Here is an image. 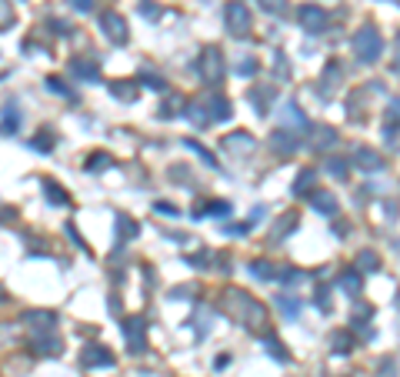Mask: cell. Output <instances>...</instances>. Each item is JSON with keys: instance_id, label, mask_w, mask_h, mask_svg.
<instances>
[{"instance_id": "cell-1", "label": "cell", "mask_w": 400, "mask_h": 377, "mask_svg": "<svg viewBox=\"0 0 400 377\" xmlns=\"http://www.w3.org/2000/svg\"><path fill=\"white\" fill-rule=\"evenodd\" d=\"M353 53H357L360 64H377L380 53H384V37H380V30L371 24L360 27V30L353 34Z\"/></svg>"}, {"instance_id": "cell-2", "label": "cell", "mask_w": 400, "mask_h": 377, "mask_svg": "<svg viewBox=\"0 0 400 377\" xmlns=\"http://www.w3.org/2000/svg\"><path fill=\"white\" fill-rule=\"evenodd\" d=\"M197 71L207 84H221L224 80V53L217 51V47H207V51L200 53Z\"/></svg>"}, {"instance_id": "cell-3", "label": "cell", "mask_w": 400, "mask_h": 377, "mask_svg": "<svg viewBox=\"0 0 400 377\" xmlns=\"http://www.w3.org/2000/svg\"><path fill=\"white\" fill-rule=\"evenodd\" d=\"M224 24H227V30H230L234 37H244V34H247L250 30V10H247V3H244V0H230V3H227Z\"/></svg>"}, {"instance_id": "cell-4", "label": "cell", "mask_w": 400, "mask_h": 377, "mask_svg": "<svg viewBox=\"0 0 400 377\" xmlns=\"http://www.w3.org/2000/svg\"><path fill=\"white\" fill-rule=\"evenodd\" d=\"M300 24L307 34H324L327 24H330V17H327L324 7H317V3H303L300 7Z\"/></svg>"}, {"instance_id": "cell-5", "label": "cell", "mask_w": 400, "mask_h": 377, "mask_svg": "<svg viewBox=\"0 0 400 377\" xmlns=\"http://www.w3.org/2000/svg\"><path fill=\"white\" fill-rule=\"evenodd\" d=\"M121 330H124L130 351H144V344H147V321L144 317H127L121 324Z\"/></svg>"}, {"instance_id": "cell-6", "label": "cell", "mask_w": 400, "mask_h": 377, "mask_svg": "<svg viewBox=\"0 0 400 377\" xmlns=\"http://www.w3.org/2000/svg\"><path fill=\"white\" fill-rule=\"evenodd\" d=\"M100 27H103V34H107L114 44H127V21L117 14V10L100 14Z\"/></svg>"}, {"instance_id": "cell-7", "label": "cell", "mask_w": 400, "mask_h": 377, "mask_svg": "<svg viewBox=\"0 0 400 377\" xmlns=\"http://www.w3.org/2000/svg\"><path fill=\"white\" fill-rule=\"evenodd\" d=\"M310 207H314L317 214H324V217H334V214H337V197H334V191H310Z\"/></svg>"}, {"instance_id": "cell-8", "label": "cell", "mask_w": 400, "mask_h": 377, "mask_svg": "<svg viewBox=\"0 0 400 377\" xmlns=\"http://www.w3.org/2000/svg\"><path fill=\"white\" fill-rule=\"evenodd\" d=\"M353 164H357L360 171H371V174H374V171H380V167H384V157H380L377 151H371V147H357V154H353Z\"/></svg>"}, {"instance_id": "cell-9", "label": "cell", "mask_w": 400, "mask_h": 377, "mask_svg": "<svg viewBox=\"0 0 400 377\" xmlns=\"http://www.w3.org/2000/svg\"><path fill=\"white\" fill-rule=\"evenodd\" d=\"M84 364H87V367H110V364H114V354L90 344V348L84 351Z\"/></svg>"}, {"instance_id": "cell-10", "label": "cell", "mask_w": 400, "mask_h": 377, "mask_svg": "<svg viewBox=\"0 0 400 377\" xmlns=\"http://www.w3.org/2000/svg\"><path fill=\"white\" fill-rule=\"evenodd\" d=\"M224 144H227V151H253V137H250L247 130H237V134H230Z\"/></svg>"}, {"instance_id": "cell-11", "label": "cell", "mask_w": 400, "mask_h": 377, "mask_svg": "<svg viewBox=\"0 0 400 377\" xmlns=\"http://www.w3.org/2000/svg\"><path fill=\"white\" fill-rule=\"evenodd\" d=\"M350 348H353V334H350V330H334V334H330V351L347 354Z\"/></svg>"}, {"instance_id": "cell-12", "label": "cell", "mask_w": 400, "mask_h": 377, "mask_svg": "<svg viewBox=\"0 0 400 377\" xmlns=\"http://www.w3.org/2000/svg\"><path fill=\"white\" fill-rule=\"evenodd\" d=\"M334 141H337V134H334L330 127H317L314 137H310V147H314V151H324V147H330Z\"/></svg>"}, {"instance_id": "cell-13", "label": "cell", "mask_w": 400, "mask_h": 377, "mask_svg": "<svg viewBox=\"0 0 400 377\" xmlns=\"http://www.w3.org/2000/svg\"><path fill=\"white\" fill-rule=\"evenodd\" d=\"M117 234H121V244H127V241H134V237L140 234V227L134 224L127 214H121V217H117Z\"/></svg>"}, {"instance_id": "cell-14", "label": "cell", "mask_w": 400, "mask_h": 377, "mask_svg": "<svg viewBox=\"0 0 400 377\" xmlns=\"http://www.w3.org/2000/svg\"><path fill=\"white\" fill-rule=\"evenodd\" d=\"M271 144H274V151H284V154H290L294 147H297V141H294L290 130H277L274 137H271Z\"/></svg>"}, {"instance_id": "cell-15", "label": "cell", "mask_w": 400, "mask_h": 377, "mask_svg": "<svg viewBox=\"0 0 400 377\" xmlns=\"http://www.w3.org/2000/svg\"><path fill=\"white\" fill-rule=\"evenodd\" d=\"M250 274L260 277V280H274V277H280V271H274V264H267V260H253L250 264Z\"/></svg>"}, {"instance_id": "cell-16", "label": "cell", "mask_w": 400, "mask_h": 377, "mask_svg": "<svg viewBox=\"0 0 400 377\" xmlns=\"http://www.w3.org/2000/svg\"><path fill=\"white\" fill-rule=\"evenodd\" d=\"M17 124H21V114H17V107H14V104H7V107H3V124H0V134L17 130Z\"/></svg>"}, {"instance_id": "cell-17", "label": "cell", "mask_w": 400, "mask_h": 377, "mask_svg": "<svg viewBox=\"0 0 400 377\" xmlns=\"http://www.w3.org/2000/svg\"><path fill=\"white\" fill-rule=\"evenodd\" d=\"M210 107H214V110H210V117H214V121H224V117H230V101H227V97H221V94H217V97H210Z\"/></svg>"}, {"instance_id": "cell-18", "label": "cell", "mask_w": 400, "mask_h": 377, "mask_svg": "<svg viewBox=\"0 0 400 377\" xmlns=\"http://www.w3.org/2000/svg\"><path fill=\"white\" fill-rule=\"evenodd\" d=\"M357 271H380V257L374 251H360L357 254Z\"/></svg>"}, {"instance_id": "cell-19", "label": "cell", "mask_w": 400, "mask_h": 377, "mask_svg": "<svg viewBox=\"0 0 400 377\" xmlns=\"http://www.w3.org/2000/svg\"><path fill=\"white\" fill-rule=\"evenodd\" d=\"M340 287H344L347 294H360V287H364V280H360V271H347V274L340 277Z\"/></svg>"}, {"instance_id": "cell-20", "label": "cell", "mask_w": 400, "mask_h": 377, "mask_svg": "<svg viewBox=\"0 0 400 377\" xmlns=\"http://www.w3.org/2000/svg\"><path fill=\"white\" fill-rule=\"evenodd\" d=\"M230 210H234V207H230L227 201H210V204H203V214H207V217H230Z\"/></svg>"}, {"instance_id": "cell-21", "label": "cell", "mask_w": 400, "mask_h": 377, "mask_svg": "<svg viewBox=\"0 0 400 377\" xmlns=\"http://www.w3.org/2000/svg\"><path fill=\"white\" fill-rule=\"evenodd\" d=\"M44 194H47L50 204H67V201H71V197H67V194H64V191H60L53 180H44Z\"/></svg>"}, {"instance_id": "cell-22", "label": "cell", "mask_w": 400, "mask_h": 377, "mask_svg": "<svg viewBox=\"0 0 400 377\" xmlns=\"http://www.w3.org/2000/svg\"><path fill=\"white\" fill-rule=\"evenodd\" d=\"M310 184H314V171H300L297 180H294V194H297V197H303V194L310 191Z\"/></svg>"}, {"instance_id": "cell-23", "label": "cell", "mask_w": 400, "mask_h": 377, "mask_svg": "<svg viewBox=\"0 0 400 377\" xmlns=\"http://www.w3.org/2000/svg\"><path fill=\"white\" fill-rule=\"evenodd\" d=\"M110 94L121 97V101H134V97H137V87H134V84H114Z\"/></svg>"}, {"instance_id": "cell-24", "label": "cell", "mask_w": 400, "mask_h": 377, "mask_svg": "<svg viewBox=\"0 0 400 377\" xmlns=\"http://www.w3.org/2000/svg\"><path fill=\"white\" fill-rule=\"evenodd\" d=\"M110 167V154H90L87 157V171H107Z\"/></svg>"}, {"instance_id": "cell-25", "label": "cell", "mask_w": 400, "mask_h": 377, "mask_svg": "<svg viewBox=\"0 0 400 377\" xmlns=\"http://www.w3.org/2000/svg\"><path fill=\"white\" fill-rule=\"evenodd\" d=\"M327 171H330V174L337 177V180H344V177H347V164H344V160H340V157H330V160H327Z\"/></svg>"}, {"instance_id": "cell-26", "label": "cell", "mask_w": 400, "mask_h": 377, "mask_svg": "<svg viewBox=\"0 0 400 377\" xmlns=\"http://www.w3.org/2000/svg\"><path fill=\"white\" fill-rule=\"evenodd\" d=\"M187 147H190V151H194V154H200V160H203L207 167H217V160H214V154L207 151V147H200L197 141H187Z\"/></svg>"}, {"instance_id": "cell-27", "label": "cell", "mask_w": 400, "mask_h": 377, "mask_svg": "<svg viewBox=\"0 0 400 377\" xmlns=\"http://www.w3.org/2000/svg\"><path fill=\"white\" fill-rule=\"evenodd\" d=\"M71 71L80 77H87V80H97V67H90V64H84V60H74L71 64Z\"/></svg>"}, {"instance_id": "cell-28", "label": "cell", "mask_w": 400, "mask_h": 377, "mask_svg": "<svg viewBox=\"0 0 400 377\" xmlns=\"http://www.w3.org/2000/svg\"><path fill=\"white\" fill-rule=\"evenodd\" d=\"M153 210H157V214H164V217H177V214H180L174 204H167V201H157L153 204Z\"/></svg>"}, {"instance_id": "cell-29", "label": "cell", "mask_w": 400, "mask_h": 377, "mask_svg": "<svg viewBox=\"0 0 400 377\" xmlns=\"http://www.w3.org/2000/svg\"><path fill=\"white\" fill-rule=\"evenodd\" d=\"M337 77H340V67H337V64H330V67L324 71V87H330V84L337 87Z\"/></svg>"}, {"instance_id": "cell-30", "label": "cell", "mask_w": 400, "mask_h": 377, "mask_svg": "<svg viewBox=\"0 0 400 377\" xmlns=\"http://www.w3.org/2000/svg\"><path fill=\"white\" fill-rule=\"evenodd\" d=\"M387 121H390V124H400V97L390 101V107H387Z\"/></svg>"}, {"instance_id": "cell-31", "label": "cell", "mask_w": 400, "mask_h": 377, "mask_svg": "<svg viewBox=\"0 0 400 377\" xmlns=\"http://www.w3.org/2000/svg\"><path fill=\"white\" fill-rule=\"evenodd\" d=\"M260 7H264V10H271V14H280V10L287 7V0H260Z\"/></svg>"}, {"instance_id": "cell-32", "label": "cell", "mask_w": 400, "mask_h": 377, "mask_svg": "<svg viewBox=\"0 0 400 377\" xmlns=\"http://www.w3.org/2000/svg\"><path fill=\"white\" fill-rule=\"evenodd\" d=\"M297 224V214H287V221H284V224H277V237H284V234H287V230H290V227Z\"/></svg>"}, {"instance_id": "cell-33", "label": "cell", "mask_w": 400, "mask_h": 377, "mask_svg": "<svg viewBox=\"0 0 400 377\" xmlns=\"http://www.w3.org/2000/svg\"><path fill=\"white\" fill-rule=\"evenodd\" d=\"M267 348H271V357H280V361H290V354L284 351V344H277V341H271Z\"/></svg>"}, {"instance_id": "cell-34", "label": "cell", "mask_w": 400, "mask_h": 377, "mask_svg": "<svg viewBox=\"0 0 400 377\" xmlns=\"http://www.w3.org/2000/svg\"><path fill=\"white\" fill-rule=\"evenodd\" d=\"M34 147L37 151H50L53 147V137H34Z\"/></svg>"}, {"instance_id": "cell-35", "label": "cell", "mask_w": 400, "mask_h": 377, "mask_svg": "<svg viewBox=\"0 0 400 377\" xmlns=\"http://www.w3.org/2000/svg\"><path fill=\"white\" fill-rule=\"evenodd\" d=\"M280 307H284V311H287L290 317L297 314V301H290V297H280Z\"/></svg>"}, {"instance_id": "cell-36", "label": "cell", "mask_w": 400, "mask_h": 377, "mask_svg": "<svg viewBox=\"0 0 400 377\" xmlns=\"http://www.w3.org/2000/svg\"><path fill=\"white\" fill-rule=\"evenodd\" d=\"M140 84H147L150 90H164V84H160V80H157V77H144V80H140Z\"/></svg>"}, {"instance_id": "cell-37", "label": "cell", "mask_w": 400, "mask_h": 377, "mask_svg": "<svg viewBox=\"0 0 400 377\" xmlns=\"http://www.w3.org/2000/svg\"><path fill=\"white\" fill-rule=\"evenodd\" d=\"M140 14H144V17H157V7H153V3H140Z\"/></svg>"}, {"instance_id": "cell-38", "label": "cell", "mask_w": 400, "mask_h": 377, "mask_svg": "<svg viewBox=\"0 0 400 377\" xmlns=\"http://www.w3.org/2000/svg\"><path fill=\"white\" fill-rule=\"evenodd\" d=\"M71 3H74L77 10H90V7H94V3H90V0H71Z\"/></svg>"}, {"instance_id": "cell-39", "label": "cell", "mask_w": 400, "mask_h": 377, "mask_svg": "<svg viewBox=\"0 0 400 377\" xmlns=\"http://www.w3.org/2000/svg\"><path fill=\"white\" fill-rule=\"evenodd\" d=\"M394 51H397V57H394V71H400V30H397V44H394Z\"/></svg>"}, {"instance_id": "cell-40", "label": "cell", "mask_w": 400, "mask_h": 377, "mask_svg": "<svg viewBox=\"0 0 400 377\" xmlns=\"http://www.w3.org/2000/svg\"><path fill=\"white\" fill-rule=\"evenodd\" d=\"M397 304H400V297H397Z\"/></svg>"}]
</instances>
